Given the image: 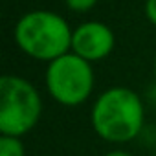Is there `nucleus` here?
<instances>
[{
  "instance_id": "9",
  "label": "nucleus",
  "mask_w": 156,
  "mask_h": 156,
  "mask_svg": "<svg viewBox=\"0 0 156 156\" xmlns=\"http://www.w3.org/2000/svg\"><path fill=\"white\" fill-rule=\"evenodd\" d=\"M103 156H132V154L127 152V151H119V149H116V151H110V152H107V154H103Z\"/></svg>"
},
{
  "instance_id": "4",
  "label": "nucleus",
  "mask_w": 156,
  "mask_h": 156,
  "mask_svg": "<svg viewBox=\"0 0 156 156\" xmlns=\"http://www.w3.org/2000/svg\"><path fill=\"white\" fill-rule=\"evenodd\" d=\"M44 81L48 94L59 105L79 107L92 96L96 77L92 62L68 51L48 62Z\"/></svg>"
},
{
  "instance_id": "10",
  "label": "nucleus",
  "mask_w": 156,
  "mask_h": 156,
  "mask_svg": "<svg viewBox=\"0 0 156 156\" xmlns=\"http://www.w3.org/2000/svg\"><path fill=\"white\" fill-rule=\"evenodd\" d=\"M152 72H154V81H156V55H154V64H152Z\"/></svg>"
},
{
  "instance_id": "7",
  "label": "nucleus",
  "mask_w": 156,
  "mask_h": 156,
  "mask_svg": "<svg viewBox=\"0 0 156 156\" xmlns=\"http://www.w3.org/2000/svg\"><path fill=\"white\" fill-rule=\"evenodd\" d=\"M64 2H66V8L75 13H87L98 4V0H64Z\"/></svg>"
},
{
  "instance_id": "3",
  "label": "nucleus",
  "mask_w": 156,
  "mask_h": 156,
  "mask_svg": "<svg viewBox=\"0 0 156 156\" xmlns=\"http://www.w3.org/2000/svg\"><path fill=\"white\" fill-rule=\"evenodd\" d=\"M42 98L33 83L20 75L0 79V134L22 138L39 123Z\"/></svg>"
},
{
  "instance_id": "2",
  "label": "nucleus",
  "mask_w": 156,
  "mask_h": 156,
  "mask_svg": "<svg viewBox=\"0 0 156 156\" xmlns=\"http://www.w3.org/2000/svg\"><path fill=\"white\" fill-rule=\"evenodd\" d=\"M72 28L53 11L35 9L20 17L15 26L17 46L35 61L51 62L72 51Z\"/></svg>"
},
{
  "instance_id": "8",
  "label": "nucleus",
  "mask_w": 156,
  "mask_h": 156,
  "mask_svg": "<svg viewBox=\"0 0 156 156\" xmlns=\"http://www.w3.org/2000/svg\"><path fill=\"white\" fill-rule=\"evenodd\" d=\"M145 15L149 22L156 26V0H147L145 2Z\"/></svg>"
},
{
  "instance_id": "1",
  "label": "nucleus",
  "mask_w": 156,
  "mask_h": 156,
  "mask_svg": "<svg viewBox=\"0 0 156 156\" xmlns=\"http://www.w3.org/2000/svg\"><path fill=\"white\" fill-rule=\"evenodd\" d=\"M143 119V101L127 87H112L99 94L90 112L96 134L108 143L132 141L141 132Z\"/></svg>"
},
{
  "instance_id": "5",
  "label": "nucleus",
  "mask_w": 156,
  "mask_h": 156,
  "mask_svg": "<svg viewBox=\"0 0 156 156\" xmlns=\"http://www.w3.org/2000/svg\"><path fill=\"white\" fill-rule=\"evenodd\" d=\"M116 46L114 31L98 20H88L77 26L72 35V51L88 62L101 61L112 53Z\"/></svg>"
},
{
  "instance_id": "6",
  "label": "nucleus",
  "mask_w": 156,
  "mask_h": 156,
  "mask_svg": "<svg viewBox=\"0 0 156 156\" xmlns=\"http://www.w3.org/2000/svg\"><path fill=\"white\" fill-rule=\"evenodd\" d=\"M0 156H26V149L20 138L0 134Z\"/></svg>"
}]
</instances>
